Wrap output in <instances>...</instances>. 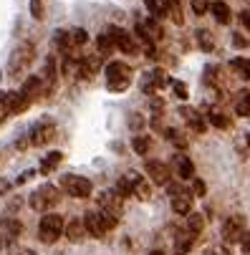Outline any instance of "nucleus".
I'll return each mask as SVG.
<instances>
[{
  "label": "nucleus",
  "instance_id": "c756f323",
  "mask_svg": "<svg viewBox=\"0 0 250 255\" xmlns=\"http://www.w3.org/2000/svg\"><path fill=\"white\" fill-rule=\"evenodd\" d=\"M167 15L172 18L174 25H182V23H185V15H182V8H180V0H169V10H167Z\"/></svg>",
  "mask_w": 250,
  "mask_h": 255
},
{
  "label": "nucleus",
  "instance_id": "9b49d317",
  "mask_svg": "<svg viewBox=\"0 0 250 255\" xmlns=\"http://www.w3.org/2000/svg\"><path fill=\"white\" fill-rule=\"evenodd\" d=\"M112 35H114V41H117V48L122 51V53H136V43H134V38L129 35V30H124V28H119V25H109L106 28Z\"/></svg>",
  "mask_w": 250,
  "mask_h": 255
},
{
  "label": "nucleus",
  "instance_id": "aec40b11",
  "mask_svg": "<svg viewBox=\"0 0 250 255\" xmlns=\"http://www.w3.org/2000/svg\"><path fill=\"white\" fill-rule=\"evenodd\" d=\"M195 240H197V235H192V233L177 235V240H174V255H187V253L192 250Z\"/></svg>",
  "mask_w": 250,
  "mask_h": 255
},
{
  "label": "nucleus",
  "instance_id": "f257e3e1",
  "mask_svg": "<svg viewBox=\"0 0 250 255\" xmlns=\"http://www.w3.org/2000/svg\"><path fill=\"white\" fill-rule=\"evenodd\" d=\"M84 225H86V233L91 238L104 240V235L109 233V230H114L119 225V220H117V217H112V215H106V212H101V210H91V212L84 215Z\"/></svg>",
  "mask_w": 250,
  "mask_h": 255
},
{
  "label": "nucleus",
  "instance_id": "e433bc0d",
  "mask_svg": "<svg viewBox=\"0 0 250 255\" xmlns=\"http://www.w3.org/2000/svg\"><path fill=\"white\" fill-rule=\"evenodd\" d=\"M71 38H74V46H84L89 41V33L84 28H74V30H71Z\"/></svg>",
  "mask_w": 250,
  "mask_h": 255
},
{
  "label": "nucleus",
  "instance_id": "ddd939ff",
  "mask_svg": "<svg viewBox=\"0 0 250 255\" xmlns=\"http://www.w3.org/2000/svg\"><path fill=\"white\" fill-rule=\"evenodd\" d=\"M20 91L33 101V99H38V96H43V94H48V86H46V81L41 79V76H28L25 81H23V86H20Z\"/></svg>",
  "mask_w": 250,
  "mask_h": 255
},
{
  "label": "nucleus",
  "instance_id": "39448f33",
  "mask_svg": "<svg viewBox=\"0 0 250 255\" xmlns=\"http://www.w3.org/2000/svg\"><path fill=\"white\" fill-rule=\"evenodd\" d=\"M63 233H66V223H63V217H61V215L48 212V215L41 217V223H38V238H41V243L53 245Z\"/></svg>",
  "mask_w": 250,
  "mask_h": 255
},
{
  "label": "nucleus",
  "instance_id": "dca6fc26",
  "mask_svg": "<svg viewBox=\"0 0 250 255\" xmlns=\"http://www.w3.org/2000/svg\"><path fill=\"white\" fill-rule=\"evenodd\" d=\"M20 223L15 220V217H5L3 223H0V238H3L5 243H13L15 238H20Z\"/></svg>",
  "mask_w": 250,
  "mask_h": 255
},
{
  "label": "nucleus",
  "instance_id": "7ed1b4c3",
  "mask_svg": "<svg viewBox=\"0 0 250 255\" xmlns=\"http://www.w3.org/2000/svg\"><path fill=\"white\" fill-rule=\"evenodd\" d=\"M58 202H61V192H58L56 185H41L38 190H33L30 197H28V205L35 212H43V215H48Z\"/></svg>",
  "mask_w": 250,
  "mask_h": 255
},
{
  "label": "nucleus",
  "instance_id": "1a4fd4ad",
  "mask_svg": "<svg viewBox=\"0 0 250 255\" xmlns=\"http://www.w3.org/2000/svg\"><path fill=\"white\" fill-rule=\"evenodd\" d=\"M99 210L119 220V217L124 215V197H119L117 190H112V192H101V195H99Z\"/></svg>",
  "mask_w": 250,
  "mask_h": 255
},
{
  "label": "nucleus",
  "instance_id": "412c9836",
  "mask_svg": "<svg viewBox=\"0 0 250 255\" xmlns=\"http://www.w3.org/2000/svg\"><path fill=\"white\" fill-rule=\"evenodd\" d=\"M192 192H185V195H180V197H172V210L177 212V215H190L192 212Z\"/></svg>",
  "mask_w": 250,
  "mask_h": 255
},
{
  "label": "nucleus",
  "instance_id": "6ab92c4d",
  "mask_svg": "<svg viewBox=\"0 0 250 255\" xmlns=\"http://www.w3.org/2000/svg\"><path fill=\"white\" fill-rule=\"evenodd\" d=\"M99 66H101V61H99L96 56L76 61V68H79V76H81V79H91V76L96 74V71H99Z\"/></svg>",
  "mask_w": 250,
  "mask_h": 255
},
{
  "label": "nucleus",
  "instance_id": "2f4dec72",
  "mask_svg": "<svg viewBox=\"0 0 250 255\" xmlns=\"http://www.w3.org/2000/svg\"><path fill=\"white\" fill-rule=\"evenodd\" d=\"M134 192L139 195V200H149V197H152V187H149V182H144V179L134 182Z\"/></svg>",
  "mask_w": 250,
  "mask_h": 255
},
{
  "label": "nucleus",
  "instance_id": "423d86ee",
  "mask_svg": "<svg viewBox=\"0 0 250 255\" xmlns=\"http://www.w3.org/2000/svg\"><path fill=\"white\" fill-rule=\"evenodd\" d=\"M131 84V68L122 61H112L106 66V89L109 91H124Z\"/></svg>",
  "mask_w": 250,
  "mask_h": 255
},
{
  "label": "nucleus",
  "instance_id": "b1692460",
  "mask_svg": "<svg viewBox=\"0 0 250 255\" xmlns=\"http://www.w3.org/2000/svg\"><path fill=\"white\" fill-rule=\"evenodd\" d=\"M61 162H63V154H61V152H48V154L43 157V162H41V172L48 174V172H53Z\"/></svg>",
  "mask_w": 250,
  "mask_h": 255
},
{
  "label": "nucleus",
  "instance_id": "c85d7f7f",
  "mask_svg": "<svg viewBox=\"0 0 250 255\" xmlns=\"http://www.w3.org/2000/svg\"><path fill=\"white\" fill-rule=\"evenodd\" d=\"M197 43L205 53H210L212 48H215V38H212V33L210 30H197Z\"/></svg>",
  "mask_w": 250,
  "mask_h": 255
},
{
  "label": "nucleus",
  "instance_id": "5701e85b",
  "mask_svg": "<svg viewBox=\"0 0 250 255\" xmlns=\"http://www.w3.org/2000/svg\"><path fill=\"white\" fill-rule=\"evenodd\" d=\"M235 114L238 117H250V91H240L235 99Z\"/></svg>",
  "mask_w": 250,
  "mask_h": 255
},
{
  "label": "nucleus",
  "instance_id": "72a5a7b5",
  "mask_svg": "<svg viewBox=\"0 0 250 255\" xmlns=\"http://www.w3.org/2000/svg\"><path fill=\"white\" fill-rule=\"evenodd\" d=\"M167 139L174 144V147H180V149L187 147V139L182 136V131H177V129H167Z\"/></svg>",
  "mask_w": 250,
  "mask_h": 255
},
{
  "label": "nucleus",
  "instance_id": "4c0bfd02",
  "mask_svg": "<svg viewBox=\"0 0 250 255\" xmlns=\"http://www.w3.org/2000/svg\"><path fill=\"white\" fill-rule=\"evenodd\" d=\"M192 10H195L197 15L207 13V10H210V0H192Z\"/></svg>",
  "mask_w": 250,
  "mask_h": 255
},
{
  "label": "nucleus",
  "instance_id": "9d476101",
  "mask_svg": "<svg viewBox=\"0 0 250 255\" xmlns=\"http://www.w3.org/2000/svg\"><path fill=\"white\" fill-rule=\"evenodd\" d=\"M144 172L149 174V179L154 185H169V167L159 159H147L144 162Z\"/></svg>",
  "mask_w": 250,
  "mask_h": 255
},
{
  "label": "nucleus",
  "instance_id": "f3484780",
  "mask_svg": "<svg viewBox=\"0 0 250 255\" xmlns=\"http://www.w3.org/2000/svg\"><path fill=\"white\" fill-rule=\"evenodd\" d=\"M210 13L215 15V20L220 25H230L233 13H230V5L228 3H223V0H212V3H210Z\"/></svg>",
  "mask_w": 250,
  "mask_h": 255
},
{
  "label": "nucleus",
  "instance_id": "cd10ccee",
  "mask_svg": "<svg viewBox=\"0 0 250 255\" xmlns=\"http://www.w3.org/2000/svg\"><path fill=\"white\" fill-rule=\"evenodd\" d=\"M230 68L235 71L240 79H250V58H233Z\"/></svg>",
  "mask_w": 250,
  "mask_h": 255
},
{
  "label": "nucleus",
  "instance_id": "20e7f679",
  "mask_svg": "<svg viewBox=\"0 0 250 255\" xmlns=\"http://www.w3.org/2000/svg\"><path fill=\"white\" fill-rule=\"evenodd\" d=\"M56 139V124L53 122H38L28 134L25 139H20L15 147L18 149H25V147H46L48 141Z\"/></svg>",
  "mask_w": 250,
  "mask_h": 255
},
{
  "label": "nucleus",
  "instance_id": "bb28decb",
  "mask_svg": "<svg viewBox=\"0 0 250 255\" xmlns=\"http://www.w3.org/2000/svg\"><path fill=\"white\" fill-rule=\"evenodd\" d=\"M202 228H205V217H202L200 212H190V215H187V233L200 235Z\"/></svg>",
  "mask_w": 250,
  "mask_h": 255
},
{
  "label": "nucleus",
  "instance_id": "c03bdc74",
  "mask_svg": "<svg viewBox=\"0 0 250 255\" xmlns=\"http://www.w3.org/2000/svg\"><path fill=\"white\" fill-rule=\"evenodd\" d=\"M240 245H243V253L250 255V233H245V238L240 240Z\"/></svg>",
  "mask_w": 250,
  "mask_h": 255
},
{
  "label": "nucleus",
  "instance_id": "0eeeda50",
  "mask_svg": "<svg viewBox=\"0 0 250 255\" xmlns=\"http://www.w3.org/2000/svg\"><path fill=\"white\" fill-rule=\"evenodd\" d=\"M61 190H63L68 197L86 200V197H91L94 185H91V179H86V177H81V174H63V177H61Z\"/></svg>",
  "mask_w": 250,
  "mask_h": 255
},
{
  "label": "nucleus",
  "instance_id": "a211bd4d",
  "mask_svg": "<svg viewBox=\"0 0 250 255\" xmlns=\"http://www.w3.org/2000/svg\"><path fill=\"white\" fill-rule=\"evenodd\" d=\"M96 48H99V53H101V56L114 53V51H117V41H114V35H112L109 30L99 33V35H96Z\"/></svg>",
  "mask_w": 250,
  "mask_h": 255
},
{
  "label": "nucleus",
  "instance_id": "7c9ffc66",
  "mask_svg": "<svg viewBox=\"0 0 250 255\" xmlns=\"http://www.w3.org/2000/svg\"><path fill=\"white\" fill-rule=\"evenodd\" d=\"M131 147H134V152H136V154H147V152H149V147H152V139H149V136H134Z\"/></svg>",
  "mask_w": 250,
  "mask_h": 255
},
{
  "label": "nucleus",
  "instance_id": "4468645a",
  "mask_svg": "<svg viewBox=\"0 0 250 255\" xmlns=\"http://www.w3.org/2000/svg\"><path fill=\"white\" fill-rule=\"evenodd\" d=\"M71 243H81L89 233H86V225H84V217H74V220L66 223V233H63Z\"/></svg>",
  "mask_w": 250,
  "mask_h": 255
},
{
  "label": "nucleus",
  "instance_id": "ea45409f",
  "mask_svg": "<svg viewBox=\"0 0 250 255\" xmlns=\"http://www.w3.org/2000/svg\"><path fill=\"white\" fill-rule=\"evenodd\" d=\"M172 86H174V94L180 96V99H187V86L182 81H172Z\"/></svg>",
  "mask_w": 250,
  "mask_h": 255
},
{
  "label": "nucleus",
  "instance_id": "37998d69",
  "mask_svg": "<svg viewBox=\"0 0 250 255\" xmlns=\"http://www.w3.org/2000/svg\"><path fill=\"white\" fill-rule=\"evenodd\" d=\"M233 46H235V48H245V46H248V41L243 38V35H238V33H235V35H233Z\"/></svg>",
  "mask_w": 250,
  "mask_h": 255
},
{
  "label": "nucleus",
  "instance_id": "4be33fe9",
  "mask_svg": "<svg viewBox=\"0 0 250 255\" xmlns=\"http://www.w3.org/2000/svg\"><path fill=\"white\" fill-rule=\"evenodd\" d=\"M180 114L187 119V124H190L195 131H205V119H202V117L195 112V109H187V106H182V109H180Z\"/></svg>",
  "mask_w": 250,
  "mask_h": 255
},
{
  "label": "nucleus",
  "instance_id": "f8f14e48",
  "mask_svg": "<svg viewBox=\"0 0 250 255\" xmlns=\"http://www.w3.org/2000/svg\"><path fill=\"white\" fill-rule=\"evenodd\" d=\"M3 99H5V104H8V109H10V117H15V114H23L25 109L33 104L23 91H8V94H3Z\"/></svg>",
  "mask_w": 250,
  "mask_h": 255
},
{
  "label": "nucleus",
  "instance_id": "49530a36",
  "mask_svg": "<svg viewBox=\"0 0 250 255\" xmlns=\"http://www.w3.org/2000/svg\"><path fill=\"white\" fill-rule=\"evenodd\" d=\"M147 255H164V250H149Z\"/></svg>",
  "mask_w": 250,
  "mask_h": 255
},
{
  "label": "nucleus",
  "instance_id": "de8ad7c7",
  "mask_svg": "<svg viewBox=\"0 0 250 255\" xmlns=\"http://www.w3.org/2000/svg\"><path fill=\"white\" fill-rule=\"evenodd\" d=\"M248 147H250V136H248Z\"/></svg>",
  "mask_w": 250,
  "mask_h": 255
},
{
  "label": "nucleus",
  "instance_id": "a18cd8bd",
  "mask_svg": "<svg viewBox=\"0 0 250 255\" xmlns=\"http://www.w3.org/2000/svg\"><path fill=\"white\" fill-rule=\"evenodd\" d=\"M207 255H230V250H228V248H223V245H220V248H212V250H210V253H207Z\"/></svg>",
  "mask_w": 250,
  "mask_h": 255
},
{
  "label": "nucleus",
  "instance_id": "473e14b6",
  "mask_svg": "<svg viewBox=\"0 0 250 255\" xmlns=\"http://www.w3.org/2000/svg\"><path fill=\"white\" fill-rule=\"evenodd\" d=\"M30 15L35 20H43L46 18V3H43V0H30Z\"/></svg>",
  "mask_w": 250,
  "mask_h": 255
},
{
  "label": "nucleus",
  "instance_id": "a878e982",
  "mask_svg": "<svg viewBox=\"0 0 250 255\" xmlns=\"http://www.w3.org/2000/svg\"><path fill=\"white\" fill-rule=\"evenodd\" d=\"M53 41H56V46H58L63 53H68L71 48H76V46H74V38H71V30H56V38H53Z\"/></svg>",
  "mask_w": 250,
  "mask_h": 255
},
{
  "label": "nucleus",
  "instance_id": "58836bf2",
  "mask_svg": "<svg viewBox=\"0 0 250 255\" xmlns=\"http://www.w3.org/2000/svg\"><path fill=\"white\" fill-rule=\"evenodd\" d=\"M192 197H205V182L202 179H192Z\"/></svg>",
  "mask_w": 250,
  "mask_h": 255
},
{
  "label": "nucleus",
  "instance_id": "f704fd0d",
  "mask_svg": "<svg viewBox=\"0 0 250 255\" xmlns=\"http://www.w3.org/2000/svg\"><path fill=\"white\" fill-rule=\"evenodd\" d=\"M207 122H210V124H215L218 129H230V124H233L230 117H225V114H210Z\"/></svg>",
  "mask_w": 250,
  "mask_h": 255
},
{
  "label": "nucleus",
  "instance_id": "a19ab883",
  "mask_svg": "<svg viewBox=\"0 0 250 255\" xmlns=\"http://www.w3.org/2000/svg\"><path fill=\"white\" fill-rule=\"evenodd\" d=\"M10 117V109H8V104H5V99L0 96V124H3L5 119Z\"/></svg>",
  "mask_w": 250,
  "mask_h": 255
},
{
  "label": "nucleus",
  "instance_id": "393cba45",
  "mask_svg": "<svg viewBox=\"0 0 250 255\" xmlns=\"http://www.w3.org/2000/svg\"><path fill=\"white\" fill-rule=\"evenodd\" d=\"M149 13L154 18H167V10H169V0H144Z\"/></svg>",
  "mask_w": 250,
  "mask_h": 255
},
{
  "label": "nucleus",
  "instance_id": "2eb2a0df",
  "mask_svg": "<svg viewBox=\"0 0 250 255\" xmlns=\"http://www.w3.org/2000/svg\"><path fill=\"white\" fill-rule=\"evenodd\" d=\"M174 172H177V177L180 179H195V164H192V159L190 157H185V154H174Z\"/></svg>",
  "mask_w": 250,
  "mask_h": 255
},
{
  "label": "nucleus",
  "instance_id": "79ce46f5",
  "mask_svg": "<svg viewBox=\"0 0 250 255\" xmlns=\"http://www.w3.org/2000/svg\"><path fill=\"white\" fill-rule=\"evenodd\" d=\"M240 23H243V28H248V30H250V10H248V8L240 13Z\"/></svg>",
  "mask_w": 250,
  "mask_h": 255
},
{
  "label": "nucleus",
  "instance_id": "6e6552de",
  "mask_svg": "<svg viewBox=\"0 0 250 255\" xmlns=\"http://www.w3.org/2000/svg\"><path fill=\"white\" fill-rule=\"evenodd\" d=\"M220 235H223V240L225 243H240L243 238H245V217L243 215H233V217H228V220L223 223V230H220Z\"/></svg>",
  "mask_w": 250,
  "mask_h": 255
},
{
  "label": "nucleus",
  "instance_id": "f03ea898",
  "mask_svg": "<svg viewBox=\"0 0 250 255\" xmlns=\"http://www.w3.org/2000/svg\"><path fill=\"white\" fill-rule=\"evenodd\" d=\"M33 58H35V46L28 43V41L18 43V46L13 48L10 58H8V74H10L13 79L23 76L25 71H28V66L33 63Z\"/></svg>",
  "mask_w": 250,
  "mask_h": 255
},
{
  "label": "nucleus",
  "instance_id": "c9c22d12",
  "mask_svg": "<svg viewBox=\"0 0 250 255\" xmlns=\"http://www.w3.org/2000/svg\"><path fill=\"white\" fill-rule=\"evenodd\" d=\"M131 192H134V185H131L126 177H122V179L117 182V195H119V197H129Z\"/></svg>",
  "mask_w": 250,
  "mask_h": 255
}]
</instances>
